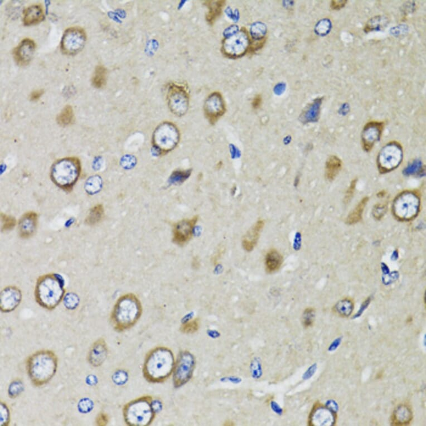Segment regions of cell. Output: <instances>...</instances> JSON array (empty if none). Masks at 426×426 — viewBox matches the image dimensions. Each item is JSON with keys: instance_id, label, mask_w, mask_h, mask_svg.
I'll list each match as a JSON object with an SVG mask.
<instances>
[{"instance_id": "obj_53", "label": "cell", "mask_w": 426, "mask_h": 426, "mask_svg": "<svg viewBox=\"0 0 426 426\" xmlns=\"http://www.w3.org/2000/svg\"><path fill=\"white\" fill-rule=\"evenodd\" d=\"M86 383L89 385V386H94V385L97 384V379L96 376L92 374L88 375L87 378H86Z\"/></svg>"}, {"instance_id": "obj_16", "label": "cell", "mask_w": 426, "mask_h": 426, "mask_svg": "<svg viewBox=\"0 0 426 426\" xmlns=\"http://www.w3.org/2000/svg\"><path fill=\"white\" fill-rule=\"evenodd\" d=\"M384 128V122L371 121L367 123L361 133L362 147L366 151H370L381 137Z\"/></svg>"}, {"instance_id": "obj_1", "label": "cell", "mask_w": 426, "mask_h": 426, "mask_svg": "<svg viewBox=\"0 0 426 426\" xmlns=\"http://www.w3.org/2000/svg\"><path fill=\"white\" fill-rule=\"evenodd\" d=\"M175 364L174 355L170 349L164 347L154 348L145 357L143 377L149 383H164L173 373Z\"/></svg>"}, {"instance_id": "obj_25", "label": "cell", "mask_w": 426, "mask_h": 426, "mask_svg": "<svg viewBox=\"0 0 426 426\" xmlns=\"http://www.w3.org/2000/svg\"><path fill=\"white\" fill-rule=\"evenodd\" d=\"M413 419V414L410 408L406 405H400L394 410L392 417L393 425L405 426L410 424Z\"/></svg>"}, {"instance_id": "obj_12", "label": "cell", "mask_w": 426, "mask_h": 426, "mask_svg": "<svg viewBox=\"0 0 426 426\" xmlns=\"http://www.w3.org/2000/svg\"><path fill=\"white\" fill-rule=\"evenodd\" d=\"M403 159V149L400 143L391 142L380 150L377 158L378 167L382 174L397 168Z\"/></svg>"}, {"instance_id": "obj_30", "label": "cell", "mask_w": 426, "mask_h": 426, "mask_svg": "<svg viewBox=\"0 0 426 426\" xmlns=\"http://www.w3.org/2000/svg\"><path fill=\"white\" fill-rule=\"evenodd\" d=\"M354 302L350 298H345L339 301L334 307V311L342 317H349L354 310Z\"/></svg>"}, {"instance_id": "obj_48", "label": "cell", "mask_w": 426, "mask_h": 426, "mask_svg": "<svg viewBox=\"0 0 426 426\" xmlns=\"http://www.w3.org/2000/svg\"><path fill=\"white\" fill-rule=\"evenodd\" d=\"M317 369L316 364H314L310 367L306 371V373L303 375V378L304 379H309L313 376L316 372Z\"/></svg>"}, {"instance_id": "obj_9", "label": "cell", "mask_w": 426, "mask_h": 426, "mask_svg": "<svg viewBox=\"0 0 426 426\" xmlns=\"http://www.w3.org/2000/svg\"><path fill=\"white\" fill-rule=\"evenodd\" d=\"M250 44L249 33L246 28H243L226 36L222 42L221 52L227 58H238L248 52Z\"/></svg>"}, {"instance_id": "obj_41", "label": "cell", "mask_w": 426, "mask_h": 426, "mask_svg": "<svg viewBox=\"0 0 426 426\" xmlns=\"http://www.w3.org/2000/svg\"><path fill=\"white\" fill-rule=\"evenodd\" d=\"M384 21L382 17L377 16L371 19L368 23L366 24L365 31H373L374 30H379L381 28V22Z\"/></svg>"}, {"instance_id": "obj_15", "label": "cell", "mask_w": 426, "mask_h": 426, "mask_svg": "<svg viewBox=\"0 0 426 426\" xmlns=\"http://www.w3.org/2000/svg\"><path fill=\"white\" fill-rule=\"evenodd\" d=\"M224 98L219 92H213L207 97L204 104V113L206 119L212 125H215L226 112Z\"/></svg>"}, {"instance_id": "obj_40", "label": "cell", "mask_w": 426, "mask_h": 426, "mask_svg": "<svg viewBox=\"0 0 426 426\" xmlns=\"http://www.w3.org/2000/svg\"><path fill=\"white\" fill-rule=\"evenodd\" d=\"M10 423V410L5 403L1 402V426H7Z\"/></svg>"}, {"instance_id": "obj_36", "label": "cell", "mask_w": 426, "mask_h": 426, "mask_svg": "<svg viewBox=\"0 0 426 426\" xmlns=\"http://www.w3.org/2000/svg\"><path fill=\"white\" fill-rule=\"evenodd\" d=\"M1 230L2 232H6L14 228L16 225V220L14 217L7 215L1 213Z\"/></svg>"}, {"instance_id": "obj_23", "label": "cell", "mask_w": 426, "mask_h": 426, "mask_svg": "<svg viewBox=\"0 0 426 426\" xmlns=\"http://www.w3.org/2000/svg\"><path fill=\"white\" fill-rule=\"evenodd\" d=\"M226 1L225 0H207L204 4L207 7L206 20L211 25L214 24L217 19L221 15Z\"/></svg>"}, {"instance_id": "obj_45", "label": "cell", "mask_w": 426, "mask_h": 426, "mask_svg": "<svg viewBox=\"0 0 426 426\" xmlns=\"http://www.w3.org/2000/svg\"><path fill=\"white\" fill-rule=\"evenodd\" d=\"M109 417L107 414L101 412L99 414L96 420V425L99 426H106L109 423Z\"/></svg>"}, {"instance_id": "obj_18", "label": "cell", "mask_w": 426, "mask_h": 426, "mask_svg": "<svg viewBox=\"0 0 426 426\" xmlns=\"http://www.w3.org/2000/svg\"><path fill=\"white\" fill-rule=\"evenodd\" d=\"M38 224V215L34 212H29L21 217L18 223V233L22 239H29L35 234Z\"/></svg>"}, {"instance_id": "obj_3", "label": "cell", "mask_w": 426, "mask_h": 426, "mask_svg": "<svg viewBox=\"0 0 426 426\" xmlns=\"http://www.w3.org/2000/svg\"><path fill=\"white\" fill-rule=\"evenodd\" d=\"M65 286V279L60 274L52 273L40 276L35 287L36 302L48 310L55 309L64 299Z\"/></svg>"}, {"instance_id": "obj_8", "label": "cell", "mask_w": 426, "mask_h": 426, "mask_svg": "<svg viewBox=\"0 0 426 426\" xmlns=\"http://www.w3.org/2000/svg\"><path fill=\"white\" fill-rule=\"evenodd\" d=\"M421 201L418 193L405 191L394 199L392 212L398 220L409 221L413 220L419 214Z\"/></svg>"}, {"instance_id": "obj_17", "label": "cell", "mask_w": 426, "mask_h": 426, "mask_svg": "<svg viewBox=\"0 0 426 426\" xmlns=\"http://www.w3.org/2000/svg\"><path fill=\"white\" fill-rule=\"evenodd\" d=\"M21 300V290L14 285H9L3 288L1 292L0 309L4 313L12 312L19 306Z\"/></svg>"}, {"instance_id": "obj_19", "label": "cell", "mask_w": 426, "mask_h": 426, "mask_svg": "<svg viewBox=\"0 0 426 426\" xmlns=\"http://www.w3.org/2000/svg\"><path fill=\"white\" fill-rule=\"evenodd\" d=\"M336 413H334L327 407L325 408L316 404L311 412L309 424L311 426H332L336 422Z\"/></svg>"}, {"instance_id": "obj_39", "label": "cell", "mask_w": 426, "mask_h": 426, "mask_svg": "<svg viewBox=\"0 0 426 426\" xmlns=\"http://www.w3.org/2000/svg\"><path fill=\"white\" fill-rule=\"evenodd\" d=\"M93 402L89 398H84L81 399L78 403V411L81 414H88L93 409Z\"/></svg>"}, {"instance_id": "obj_38", "label": "cell", "mask_w": 426, "mask_h": 426, "mask_svg": "<svg viewBox=\"0 0 426 426\" xmlns=\"http://www.w3.org/2000/svg\"><path fill=\"white\" fill-rule=\"evenodd\" d=\"M79 299L75 294L69 293L64 297V303L66 307L69 310H74L78 306Z\"/></svg>"}, {"instance_id": "obj_20", "label": "cell", "mask_w": 426, "mask_h": 426, "mask_svg": "<svg viewBox=\"0 0 426 426\" xmlns=\"http://www.w3.org/2000/svg\"><path fill=\"white\" fill-rule=\"evenodd\" d=\"M35 51V44L33 40L25 39L14 49L13 55L18 65H28L32 59Z\"/></svg>"}, {"instance_id": "obj_26", "label": "cell", "mask_w": 426, "mask_h": 426, "mask_svg": "<svg viewBox=\"0 0 426 426\" xmlns=\"http://www.w3.org/2000/svg\"><path fill=\"white\" fill-rule=\"evenodd\" d=\"M284 262V258L282 254L275 249H270L267 253L265 257L266 269L269 273H274L278 271L282 267Z\"/></svg>"}, {"instance_id": "obj_49", "label": "cell", "mask_w": 426, "mask_h": 426, "mask_svg": "<svg viewBox=\"0 0 426 426\" xmlns=\"http://www.w3.org/2000/svg\"><path fill=\"white\" fill-rule=\"evenodd\" d=\"M342 341V337H339L335 340L334 342L330 346L328 351L330 352L336 351L338 348L341 345Z\"/></svg>"}, {"instance_id": "obj_2", "label": "cell", "mask_w": 426, "mask_h": 426, "mask_svg": "<svg viewBox=\"0 0 426 426\" xmlns=\"http://www.w3.org/2000/svg\"><path fill=\"white\" fill-rule=\"evenodd\" d=\"M142 314V306L137 295L124 294L118 299L112 311L111 322L116 332L122 333L132 328Z\"/></svg>"}, {"instance_id": "obj_10", "label": "cell", "mask_w": 426, "mask_h": 426, "mask_svg": "<svg viewBox=\"0 0 426 426\" xmlns=\"http://www.w3.org/2000/svg\"><path fill=\"white\" fill-rule=\"evenodd\" d=\"M196 365V358L191 353L187 351L179 353L173 372V381L175 388L183 386L192 379Z\"/></svg>"}, {"instance_id": "obj_52", "label": "cell", "mask_w": 426, "mask_h": 426, "mask_svg": "<svg viewBox=\"0 0 426 426\" xmlns=\"http://www.w3.org/2000/svg\"><path fill=\"white\" fill-rule=\"evenodd\" d=\"M370 302V299L368 298V300H366L363 303H362L361 306L360 307V310H359V311H358L356 315H355L353 318L355 319L361 316V315L362 314V312H364V311L366 309L367 307H368L369 305Z\"/></svg>"}, {"instance_id": "obj_6", "label": "cell", "mask_w": 426, "mask_h": 426, "mask_svg": "<svg viewBox=\"0 0 426 426\" xmlns=\"http://www.w3.org/2000/svg\"><path fill=\"white\" fill-rule=\"evenodd\" d=\"M81 170V163L78 158H63L54 163L51 177L57 187L66 192H71L80 177Z\"/></svg>"}, {"instance_id": "obj_37", "label": "cell", "mask_w": 426, "mask_h": 426, "mask_svg": "<svg viewBox=\"0 0 426 426\" xmlns=\"http://www.w3.org/2000/svg\"><path fill=\"white\" fill-rule=\"evenodd\" d=\"M315 318V310L313 308H307L303 312L302 316L303 325L305 328L310 327L313 325Z\"/></svg>"}, {"instance_id": "obj_11", "label": "cell", "mask_w": 426, "mask_h": 426, "mask_svg": "<svg viewBox=\"0 0 426 426\" xmlns=\"http://www.w3.org/2000/svg\"><path fill=\"white\" fill-rule=\"evenodd\" d=\"M166 99L170 111L178 117H182L187 113L189 107V94L187 88L183 85L171 83L167 88Z\"/></svg>"}, {"instance_id": "obj_46", "label": "cell", "mask_w": 426, "mask_h": 426, "mask_svg": "<svg viewBox=\"0 0 426 426\" xmlns=\"http://www.w3.org/2000/svg\"><path fill=\"white\" fill-rule=\"evenodd\" d=\"M347 0H333L330 3V7L334 10H339L346 5Z\"/></svg>"}, {"instance_id": "obj_43", "label": "cell", "mask_w": 426, "mask_h": 426, "mask_svg": "<svg viewBox=\"0 0 426 426\" xmlns=\"http://www.w3.org/2000/svg\"><path fill=\"white\" fill-rule=\"evenodd\" d=\"M128 375L124 370H118L113 375V380L116 384L121 385L124 384L128 380Z\"/></svg>"}, {"instance_id": "obj_5", "label": "cell", "mask_w": 426, "mask_h": 426, "mask_svg": "<svg viewBox=\"0 0 426 426\" xmlns=\"http://www.w3.org/2000/svg\"><path fill=\"white\" fill-rule=\"evenodd\" d=\"M123 416L125 422L128 426L151 425L156 417L152 397L144 396L127 403L124 407Z\"/></svg>"}, {"instance_id": "obj_31", "label": "cell", "mask_w": 426, "mask_h": 426, "mask_svg": "<svg viewBox=\"0 0 426 426\" xmlns=\"http://www.w3.org/2000/svg\"><path fill=\"white\" fill-rule=\"evenodd\" d=\"M107 71L103 66H98L95 69L93 77L92 84L95 88H102L105 87L107 81Z\"/></svg>"}, {"instance_id": "obj_35", "label": "cell", "mask_w": 426, "mask_h": 426, "mask_svg": "<svg viewBox=\"0 0 426 426\" xmlns=\"http://www.w3.org/2000/svg\"><path fill=\"white\" fill-rule=\"evenodd\" d=\"M24 389V384L21 380L16 379L13 380L9 386L8 389V394L9 397L14 399L20 395L23 392Z\"/></svg>"}, {"instance_id": "obj_21", "label": "cell", "mask_w": 426, "mask_h": 426, "mask_svg": "<svg viewBox=\"0 0 426 426\" xmlns=\"http://www.w3.org/2000/svg\"><path fill=\"white\" fill-rule=\"evenodd\" d=\"M108 354L107 344L105 339L100 338L94 342L90 347L87 356L89 363L93 366L98 367L107 359Z\"/></svg>"}, {"instance_id": "obj_14", "label": "cell", "mask_w": 426, "mask_h": 426, "mask_svg": "<svg viewBox=\"0 0 426 426\" xmlns=\"http://www.w3.org/2000/svg\"><path fill=\"white\" fill-rule=\"evenodd\" d=\"M199 216L181 220L173 226V242L180 247L187 244L193 237L194 229L198 223Z\"/></svg>"}, {"instance_id": "obj_50", "label": "cell", "mask_w": 426, "mask_h": 426, "mask_svg": "<svg viewBox=\"0 0 426 426\" xmlns=\"http://www.w3.org/2000/svg\"><path fill=\"white\" fill-rule=\"evenodd\" d=\"M262 98L261 95H257V96H256L255 98H254L252 102V107L255 109V110H257V109L261 107L262 105Z\"/></svg>"}, {"instance_id": "obj_33", "label": "cell", "mask_w": 426, "mask_h": 426, "mask_svg": "<svg viewBox=\"0 0 426 426\" xmlns=\"http://www.w3.org/2000/svg\"><path fill=\"white\" fill-rule=\"evenodd\" d=\"M199 328H200V321L198 318H195L184 322L181 325L180 330L183 334H191L196 333Z\"/></svg>"}, {"instance_id": "obj_22", "label": "cell", "mask_w": 426, "mask_h": 426, "mask_svg": "<svg viewBox=\"0 0 426 426\" xmlns=\"http://www.w3.org/2000/svg\"><path fill=\"white\" fill-rule=\"evenodd\" d=\"M264 226V220H258L244 237L242 246L246 251L251 252L256 247Z\"/></svg>"}, {"instance_id": "obj_27", "label": "cell", "mask_w": 426, "mask_h": 426, "mask_svg": "<svg viewBox=\"0 0 426 426\" xmlns=\"http://www.w3.org/2000/svg\"><path fill=\"white\" fill-rule=\"evenodd\" d=\"M342 167V162L337 156H330L326 162L325 176L329 181H332L337 177Z\"/></svg>"}, {"instance_id": "obj_29", "label": "cell", "mask_w": 426, "mask_h": 426, "mask_svg": "<svg viewBox=\"0 0 426 426\" xmlns=\"http://www.w3.org/2000/svg\"><path fill=\"white\" fill-rule=\"evenodd\" d=\"M104 215L105 210L103 206L102 205L95 206L90 210L85 223L90 226L96 225L102 220Z\"/></svg>"}, {"instance_id": "obj_44", "label": "cell", "mask_w": 426, "mask_h": 426, "mask_svg": "<svg viewBox=\"0 0 426 426\" xmlns=\"http://www.w3.org/2000/svg\"><path fill=\"white\" fill-rule=\"evenodd\" d=\"M357 180L355 179L352 181L350 188H348L347 193L346 194L345 198H344V202L346 203H348L350 202L353 197V195L355 192L356 185Z\"/></svg>"}, {"instance_id": "obj_7", "label": "cell", "mask_w": 426, "mask_h": 426, "mask_svg": "<svg viewBox=\"0 0 426 426\" xmlns=\"http://www.w3.org/2000/svg\"><path fill=\"white\" fill-rule=\"evenodd\" d=\"M180 137L177 126L171 122H163L153 131L151 139L152 147L158 155H165L178 146Z\"/></svg>"}, {"instance_id": "obj_24", "label": "cell", "mask_w": 426, "mask_h": 426, "mask_svg": "<svg viewBox=\"0 0 426 426\" xmlns=\"http://www.w3.org/2000/svg\"><path fill=\"white\" fill-rule=\"evenodd\" d=\"M44 19L43 9L39 4L29 6L24 11L23 22L26 26L38 24Z\"/></svg>"}, {"instance_id": "obj_34", "label": "cell", "mask_w": 426, "mask_h": 426, "mask_svg": "<svg viewBox=\"0 0 426 426\" xmlns=\"http://www.w3.org/2000/svg\"><path fill=\"white\" fill-rule=\"evenodd\" d=\"M191 173L192 171L190 169L175 171L170 176V182L176 185L182 184L190 177Z\"/></svg>"}, {"instance_id": "obj_13", "label": "cell", "mask_w": 426, "mask_h": 426, "mask_svg": "<svg viewBox=\"0 0 426 426\" xmlns=\"http://www.w3.org/2000/svg\"><path fill=\"white\" fill-rule=\"evenodd\" d=\"M87 40L84 30L79 27H71L66 30L61 41V51L67 56H74L84 48Z\"/></svg>"}, {"instance_id": "obj_28", "label": "cell", "mask_w": 426, "mask_h": 426, "mask_svg": "<svg viewBox=\"0 0 426 426\" xmlns=\"http://www.w3.org/2000/svg\"><path fill=\"white\" fill-rule=\"evenodd\" d=\"M368 201V197H365L361 199V201L358 203L355 210L348 216L346 220L347 224L350 225L355 224L361 220L362 213H363L364 208Z\"/></svg>"}, {"instance_id": "obj_47", "label": "cell", "mask_w": 426, "mask_h": 426, "mask_svg": "<svg viewBox=\"0 0 426 426\" xmlns=\"http://www.w3.org/2000/svg\"><path fill=\"white\" fill-rule=\"evenodd\" d=\"M326 407L328 409L336 413L339 410V406L338 403L334 400H328L326 403Z\"/></svg>"}, {"instance_id": "obj_42", "label": "cell", "mask_w": 426, "mask_h": 426, "mask_svg": "<svg viewBox=\"0 0 426 426\" xmlns=\"http://www.w3.org/2000/svg\"><path fill=\"white\" fill-rule=\"evenodd\" d=\"M387 211V206L386 205H382V204H378L375 205L373 208V214L375 219L379 220L383 217L386 214Z\"/></svg>"}, {"instance_id": "obj_4", "label": "cell", "mask_w": 426, "mask_h": 426, "mask_svg": "<svg viewBox=\"0 0 426 426\" xmlns=\"http://www.w3.org/2000/svg\"><path fill=\"white\" fill-rule=\"evenodd\" d=\"M26 370L34 386L40 387L48 383L56 375L58 357L49 350H41L31 355L26 361Z\"/></svg>"}, {"instance_id": "obj_51", "label": "cell", "mask_w": 426, "mask_h": 426, "mask_svg": "<svg viewBox=\"0 0 426 426\" xmlns=\"http://www.w3.org/2000/svg\"><path fill=\"white\" fill-rule=\"evenodd\" d=\"M43 93L44 90L43 89L35 90V91L33 92L30 94V100L32 101L38 100V99L42 97Z\"/></svg>"}, {"instance_id": "obj_32", "label": "cell", "mask_w": 426, "mask_h": 426, "mask_svg": "<svg viewBox=\"0 0 426 426\" xmlns=\"http://www.w3.org/2000/svg\"><path fill=\"white\" fill-rule=\"evenodd\" d=\"M58 124L62 127L70 126L74 121V113L71 106L67 105L63 109L57 118Z\"/></svg>"}, {"instance_id": "obj_54", "label": "cell", "mask_w": 426, "mask_h": 426, "mask_svg": "<svg viewBox=\"0 0 426 426\" xmlns=\"http://www.w3.org/2000/svg\"><path fill=\"white\" fill-rule=\"evenodd\" d=\"M424 339H425V343H425V346H426V335H425V338H424Z\"/></svg>"}]
</instances>
